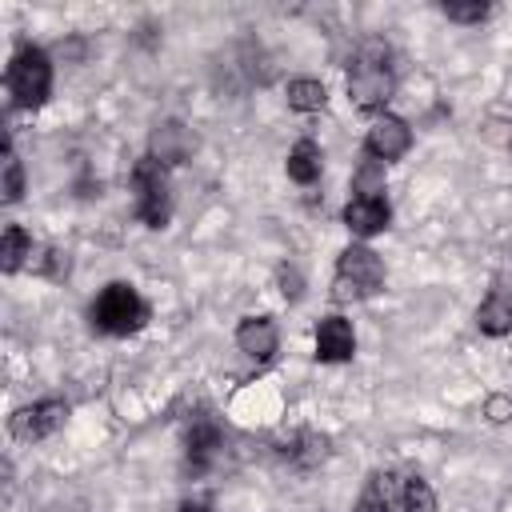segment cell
Returning a JSON list of instances; mask_svg holds the SVG:
<instances>
[{
  "instance_id": "obj_1",
  "label": "cell",
  "mask_w": 512,
  "mask_h": 512,
  "mask_svg": "<svg viewBox=\"0 0 512 512\" xmlns=\"http://www.w3.org/2000/svg\"><path fill=\"white\" fill-rule=\"evenodd\" d=\"M392 88H396V76H392V64H388V48L368 40L356 52L352 68H348V100L360 112H380L392 100Z\"/></svg>"
},
{
  "instance_id": "obj_2",
  "label": "cell",
  "mask_w": 512,
  "mask_h": 512,
  "mask_svg": "<svg viewBox=\"0 0 512 512\" xmlns=\"http://www.w3.org/2000/svg\"><path fill=\"white\" fill-rule=\"evenodd\" d=\"M380 288H384V260L368 244H348L336 260L332 300L336 304H356V300L376 296Z\"/></svg>"
},
{
  "instance_id": "obj_3",
  "label": "cell",
  "mask_w": 512,
  "mask_h": 512,
  "mask_svg": "<svg viewBox=\"0 0 512 512\" xmlns=\"http://www.w3.org/2000/svg\"><path fill=\"white\" fill-rule=\"evenodd\" d=\"M88 316H92V328L104 332V336H132V332H140L148 324V304H144V296L132 284L112 280L92 300Z\"/></svg>"
},
{
  "instance_id": "obj_4",
  "label": "cell",
  "mask_w": 512,
  "mask_h": 512,
  "mask_svg": "<svg viewBox=\"0 0 512 512\" xmlns=\"http://www.w3.org/2000/svg\"><path fill=\"white\" fill-rule=\"evenodd\" d=\"M4 84H8V96H12L16 108H28V112L40 108L48 100V92H52V60H48V52L36 48V44H20L12 52V60H8Z\"/></svg>"
},
{
  "instance_id": "obj_5",
  "label": "cell",
  "mask_w": 512,
  "mask_h": 512,
  "mask_svg": "<svg viewBox=\"0 0 512 512\" xmlns=\"http://www.w3.org/2000/svg\"><path fill=\"white\" fill-rule=\"evenodd\" d=\"M132 204H136V216L148 228H164L168 224L172 188H168V172H164L160 160H152V156L136 160V168H132Z\"/></svg>"
},
{
  "instance_id": "obj_6",
  "label": "cell",
  "mask_w": 512,
  "mask_h": 512,
  "mask_svg": "<svg viewBox=\"0 0 512 512\" xmlns=\"http://www.w3.org/2000/svg\"><path fill=\"white\" fill-rule=\"evenodd\" d=\"M64 420H68V400L48 396V400H36V404L16 408L12 420H8V428H12L16 440L32 444V440H44V436H52L56 428H64Z\"/></svg>"
},
{
  "instance_id": "obj_7",
  "label": "cell",
  "mask_w": 512,
  "mask_h": 512,
  "mask_svg": "<svg viewBox=\"0 0 512 512\" xmlns=\"http://www.w3.org/2000/svg\"><path fill=\"white\" fill-rule=\"evenodd\" d=\"M220 448H224L220 424H216L208 412H196V416L188 420V436H184V464H188V472L212 468L216 456H220Z\"/></svg>"
},
{
  "instance_id": "obj_8",
  "label": "cell",
  "mask_w": 512,
  "mask_h": 512,
  "mask_svg": "<svg viewBox=\"0 0 512 512\" xmlns=\"http://www.w3.org/2000/svg\"><path fill=\"white\" fill-rule=\"evenodd\" d=\"M408 148H412V128H408L400 116H376V120H372V128H368V136H364V152H368L372 160L388 164V160H400Z\"/></svg>"
},
{
  "instance_id": "obj_9",
  "label": "cell",
  "mask_w": 512,
  "mask_h": 512,
  "mask_svg": "<svg viewBox=\"0 0 512 512\" xmlns=\"http://www.w3.org/2000/svg\"><path fill=\"white\" fill-rule=\"evenodd\" d=\"M356 352V336L352 324L344 316H324L316 324V360L320 364H344Z\"/></svg>"
},
{
  "instance_id": "obj_10",
  "label": "cell",
  "mask_w": 512,
  "mask_h": 512,
  "mask_svg": "<svg viewBox=\"0 0 512 512\" xmlns=\"http://www.w3.org/2000/svg\"><path fill=\"white\" fill-rule=\"evenodd\" d=\"M388 220H392V208H388V200H384V196H380V200L352 196V200L344 204V228H348L352 236H360V240L380 236V232L388 228Z\"/></svg>"
},
{
  "instance_id": "obj_11",
  "label": "cell",
  "mask_w": 512,
  "mask_h": 512,
  "mask_svg": "<svg viewBox=\"0 0 512 512\" xmlns=\"http://www.w3.org/2000/svg\"><path fill=\"white\" fill-rule=\"evenodd\" d=\"M196 148V136L180 124V120H164L152 128V160H160L164 168L168 164H184Z\"/></svg>"
},
{
  "instance_id": "obj_12",
  "label": "cell",
  "mask_w": 512,
  "mask_h": 512,
  "mask_svg": "<svg viewBox=\"0 0 512 512\" xmlns=\"http://www.w3.org/2000/svg\"><path fill=\"white\" fill-rule=\"evenodd\" d=\"M276 344H280V332H276V324H272L268 316H244V320L236 324V348H240L244 356H252V360H272Z\"/></svg>"
},
{
  "instance_id": "obj_13",
  "label": "cell",
  "mask_w": 512,
  "mask_h": 512,
  "mask_svg": "<svg viewBox=\"0 0 512 512\" xmlns=\"http://www.w3.org/2000/svg\"><path fill=\"white\" fill-rule=\"evenodd\" d=\"M476 328L484 336H508L512 332V292L492 288L484 296V304L476 308Z\"/></svg>"
},
{
  "instance_id": "obj_14",
  "label": "cell",
  "mask_w": 512,
  "mask_h": 512,
  "mask_svg": "<svg viewBox=\"0 0 512 512\" xmlns=\"http://www.w3.org/2000/svg\"><path fill=\"white\" fill-rule=\"evenodd\" d=\"M320 168H324V152H320V144L316 140H296L292 144V152H288V176L296 180V184H316L320 180Z\"/></svg>"
},
{
  "instance_id": "obj_15",
  "label": "cell",
  "mask_w": 512,
  "mask_h": 512,
  "mask_svg": "<svg viewBox=\"0 0 512 512\" xmlns=\"http://www.w3.org/2000/svg\"><path fill=\"white\" fill-rule=\"evenodd\" d=\"M28 256H32V236L20 224H8L4 236H0V268L4 272H16Z\"/></svg>"
},
{
  "instance_id": "obj_16",
  "label": "cell",
  "mask_w": 512,
  "mask_h": 512,
  "mask_svg": "<svg viewBox=\"0 0 512 512\" xmlns=\"http://www.w3.org/2000/svg\"><path fill=\"white\" fill-rule=\"evenodd\" d=\"M324 104H328V88L320 80L300 76V80L288 84V108H296V112H320Z\"/></svg>"
},
{
  "instance_id": "obj_17",
  "label": "cell",
  "mask_w": 512,
  "mask_h": 512,
  "mask_svg": "<svg viewBox=\"0 0 512 512\" xmlns=\"http://www.w3.org/2000/svg\"><path fill=\"white\" fill-rule=\"evenodd\" d=\"M0 172H4V184H0L4 204H16V200L24 196V164H20L16 152H12V132H4V160H0Z\"/></svg>"
},
{
  "instance_id": "obj_18",
  "label": "cell",
  "mask_w": 512,
  "mask_h": 512,
  "mask_svg": "<svg viewBox=\"0 0 512 512\" xmlns=\"http://www.w3.org/2000/svg\"><path fill=\"white\" fill-rule=\"evenodd\" d=\"M352 192L356 196H364V200H380V192H384V164L380 160H360V168H356V176H352Z\"/></svg>"
},
{
  "instance_id": "obj_19",
  "label": "cell",
  "mask_w": 512,
  "mask_h": 512,
  "mask_svg": "<svg viewBox=\"0 0 512 512\" xmlns=\"http://www.w3.org/2000/svg\"><path fill=\"white\" fill-rule=\"evenodd\" d=\"M400 504H404V512H436V492L428 488V480L408 476L400 488Z\"/></svg>"
},
{
  "instance_id": "obj_20",
  "label": "cell",
  "mask_w": 512,
  "mask_h": 512,
  "mask_svg": "<svg viewBox=\"0 0 512 512\" xmlns=\"http://www.w3.org/2000/svg\"><path fill=\"white\" fill-rule=\"evenodd\" d=\"M356 512H392V488H388V476H372L368 488L360 492L356 500Z\"/></svg>"
},
{
  "instance_id": "obj_21",
  "label": "cell",
  "mask_w": 512,
  "mask_h": 512,
  "mask_svg": "<svg viewBox=\"0 0 512 512\" xmlns=\"http://www.w3.org/2000/svg\"><path fill=\"white\" fill-rule=\"evenodd\" d=\"M488 4H480V0H472V4H444V16L448 20H456V24H480V20H488Z\"/></svg>"
},
{
  "instance_id": "obj_22",
  "label": "cell",
  "mask_w": 512,
  "mask_h": 512,
  "mask_svg": "<svg viewBox=\"0 0 512 512\" xmlns=\"http://www.w3.org/2000/svg\"><path fill=\"white\" fill-rule=\"evenodd\" d=\"M36 268H40L44 276H52V280H64V276H68V252H60V248H48V252L36 260Z\"/></svg>"
},
{
  "instance_id": "obj_23",
  "label": "cell",
  "mask_w": 512,
  "mask_h": 512,
  "mask_svg": "<svg viewBox=\"0 0 512 512\" xmlns=\"http://www.w3.org/2000/svg\"><path fill=\"white\" fill-rule=\"evenodd\" d=\"M280 292H284V300H300V272L296 268H280Z\"/></svg>"
},
{
  "instance_id": "obj_24",
  "label": "cell",
  "mask_w": 512,
  "mask_h": 512,
  "mask_svg": "<svg viewBox=\"0 0 512 512\" xmlns=\"http://www.w3.org/2000/svg\"><path fill=\"white\" fill-rule=\"evenodd\" d=\"M484 412H488L492 420H508V416H512V400H508V396H492V400L484 404Z\"/></svg>"
},
{
  "instance_id": "obj_25",
  "label": "cell",
  "mask_w": 512,
  "mask_h": 512,
  "mask_svg": "<svg viewBox=\"0 0 512 512\" xmlns=\"http://www.w3.org/2000/svg\"><path fill=\"white\" fill-rule=\"evenodd\" d=\"M180 512H208V504H200V500H188Z\"/></svg>"
}]
</instances>
